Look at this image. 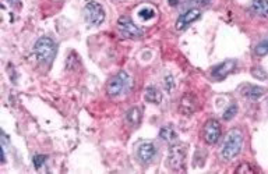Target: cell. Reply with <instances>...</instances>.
Masks as SVG:
<instances>
[{
    "label": "cell",
    "mask_w": 268,
    "mask_h": 174,
    "mask_svg": "<svg viewBox=\"0 0 268 174\" xmlns=\"http://www.w3.org/2000/svg\"><path fill=\"white\" fill-rule=\"evenodd\" d=\"M242 147H243V133L239 128H232L222 142L221 151H220L221 159L226 162L234 159L240 154Z\"/></svg>",
    "instance_id": "6da1fadb"
},
{
    "label": "cell",
    "mask_w": 268,
    "mask_h": 174,
    "mask_svg": "<svg viewBox=\"0 0 268 174\" xmlns=\"http://www.w3.org/2000/svg\"><path fill=\"white\" fill-rule=\"evenodd\" d=\"M58 52L54 40L49 36H42L34 45V54L42 64H50Z\"/></svg>",
    "instance_id": "7a4b0ae2"
},
{
    "label": "cell",
    "mask_w": 268,
    "mask_h": 174,
    "mask_svg": "<svg viewBox=\"0 0 268 174\" xmlns=\"http://www.w3.org/2000/svg\"><path fill=\"white\" fill-rule=\"evenodd\" d=\"M130 87V77L126 71H119L114 75L106 84V94L110 98H116L119 95L124 94Z\"/></svg>",
    "instance_id": "3957f363"
},
{
    "label": "cell",
    "mask_w": 268,
    "mask_h": 174,
    "mask_svg": "<svg viewBox=\"0 0 268 174\" xmlns=\"http://www.w3.org/2000/svg\"><path fill=\"white\" fill-rule=\"evenodd\" d=\"M186 162V148L183 144H174L169 148L168 166L172 170H183Z\"/></svg>",
    "instance_id": "277c9868"
},
{
    "label": "cell",
    "mask_w": 268,
    "mask_h": 174,
    "mask_svg": "<svg viewBox=\"0 0 268 174\" xmlns=\"http://www.w3.org/2000/svg\"><path fill=\"white\" fill-rule=\"evenodd\" d=\"M84 18L90 25L98 27L105 21V10L96 1H88L84 7Z\"/></svg>",
    "instance_id": "5b68a950"
},
{
    "label": "cell",
    "mask_w": 268,
    "mask_h": 174,
    "mask_svg": "<svg viewBox=\"0 0 268 174\" xmlns=\"http://www.w3.org/2000/svg\"><path fill=\"white\" fill-rule=\"evenodd\" d=\"M118 28H119V32L128 39H138L142 36V29L137 27L133 20L128 17H120L118 20Z\"/></svg>",
    "instance_id": "8992f818"
},
{
    "label": "cell",
    "mask_w": 268,
    "mask_h": 174,
    "mask_svg": "<svg viewBox=\"0 0 268 174\" xmlns=\"http://www.w3.org/2000/svg\"><path fill=\"white\" fill-rule=\"evenodd\" d=\"M222 128L220 121L215 120V119H210V120L204 124L202 128V138L207 142L208 145H214L216 144L220 138H221Z\"/></svg>",
    "instance_id": "52a82bcc"
},
{
    "label": "cell",
    "mask_w": 268,
    "mask_h": 174,
    "mask_svg": "<svg viewBox=\"0 0 268 174\" xmlns=\"http://www.w3.org/2000/svg\"><path fill=\"white\" fill-rule=\"evenodd\" d=\"M201 17V10L197 8V7H193V8H188V11L182 14L180 17L176 21V29H184L188 28L190 24H193L194 21H197Z\"/></svg>",
    "instance_id": "ba28073f"
},
{
    "label": "cell",
    "mask_w": 268,
    "mask_h": 174,
    "mask_svg": "<svg viewBox=\"0 0 268 174\" xmlns=\"http://www.w3.org/2000/svg\"><path fill=\"white\" fill-rule=\"evenodd\" d=\"M234 68H236V61L225 60L224 63H221V64H218V66H215V67L212 68V77H214L215 80L221 81L224 80L225 77H228Z\"/></svg>",
    "instance_id": "9c48e42d"
},
{
    "label": "cell",
    "mask_w": 268,
    "mask_h": 174,
    "mask_svg": "<svg viewBox=\"0 0 268 174\" xmlns=\"http://www.w3.org/2000/svg\"><path fill=\"white\" fill-rule=\"evenodd\" d=\"M155 154H156V149H155L154 144H151V142H144L137 149V156L141 163H144V165H148L155 158Z\"/></svg>",
    "instance_id": "30bf717a"
},
{
    "label": "cell",
    "mask_w": 268,
    "mask_h": 174,
    "mask_svg": "<svg viewBox=\"0 0 268 174\" xmlns=\"http://www.w3.org/2000/svg\"><path fill=\"white\" fill-rule=\"evenodd\" d=\"M197 105H198V103H197V99H196L194 95L186 94L180 99L179 110H180V113H183L184 116H190V114H193L196 112Z\"/></svg>",
    "instance_id": "8fae6325"
},
{
    "label": "cell",
    "mask_w": 268,
    "mask_h": 174,
    "mask_svg": "<svg viewBox=\"0 0 268 174\" xmlns=\"http://www.w3.org/2000/svg\"><path fill=\"white\" fill-rule=\"evenodd\" d=\"M250 8L256 15H260L262 18H268V0H253Z\"/></svg>",
    "instance_id": "7c38bea8"
},
{
    "label": "cell",
    "mask_w": 268,
    "mask_h": 174,
    "mask_svg": "<svg viewBox=\"0 0 268 174\" xmlns=\"http://www.w3.org/2000/svg\"><path fill=\"white\" fill-rule=\"evenodd\" d=\"M264 94H266V89L262 87H257V85H248L243 89V95L248 99H252V101L260 99Z\"/></svg>",
    "instance_id": "4fadbf2b"
},
{
    "label": "cell",
    "mask_w": 268,
    "mask_h": 174,
    "mask_svg": "<svg viewBox=\"0 0 268 174\" xmlns=\"http://www.w3.org/2000/svg\"><path fill=\"white\" fill-rule=\"evenodd\" d=\"M144 99L150 102V103L158 105V103H161L162 101L161 91L155 87H148L147 89H146V92H144Z\"/></svg>",
    "instance_id": "5bb4252c"
},
{
    "label": "cell",
    "mask_w": 268,
    "mask_h": 174,
    "mask_svg": "<svg viewBox=\"0 0 268 174\" xmlns=\"http://www.w3.org/2000/svg\"><path fill=\"white\" fill-rule=\"evenodd\" d=\"M126 119H128V121L132 126H138L141 123V119H142V113H141L140 107H132L128 112V114H126Z\"/></svg>",
    "instance_id": "9a60e30c"
},
{
    "label": "cell",
    "mask_w": 268,
    "mask_h": 174,
    "mask_svg": "<svg viewBox=\"0 0 268 174\" xmlns=\"http://www.w3.org/2000/svg\"><path fill=\"white\" fill-rule=\"evenodd\" d=\"M160 137H161V140L166 141V142H172V141L176 140V133H174L172 126H165V127L161 128Z\"/></svg>",
    "instance_id": "2e32d148"
},
{
    "label": "cell",
    "mask_w": 268,
    "mask_h": 174,
    "mask_svg": "<svg viewBox=\"0 0 268 174\" xmlns=\"http://www.w3.org/2000/svg\"><path fill=\"white\" fill-rule=\"evenodd\" d=\"M138 17H140L141 20L144 21H148L151 20V18H154L155 17V10L152 8V7H142V8H140L138 10Z\"/></svg>",
    "instance_id": "e0dca14e"
},
{
    "label": "cell",
    "mask_w": 268,
    "mask_h": 174,
    "mask_svg": "<svg viewBox=\"0 0 268 174\" xmlns=\"http://www.w3.org/2000/svg\"><path fill=\"white\" fill-rule=\"evenodd\" d=\"M254 52L257 56H267L268 54V38L262 40L257 46L254 47Z\"/></svg>",
    "instance_id": "ac0fdd59"
},
{
    "label": "cell",
    "mask_w": 268,
    "mask_h": 174,
    "mask_svg": "<svg viewBox=\"0 0 268 174\" xmlns=\"http://www.w3.org/2000/svg\"><path fill=\"white\" fill-rule=\"evenodd\" d=\"M236 113H238V105H234V103H232L230 106L224 112V120H232L234 116H236Z\"/></svg>",
    "instance_id": "d6986e66"
},
{
    "label": "cell",
    "mask_w": 268,
    "mask_h": 174,
    "mask_svg": "<svg viewBox=\"0 0 268 174\" xmlns=\"http://www.w3.org/2000/svg\"><path fill=\"white\" fill-rule=\"evenodd\" d=\"M46 156L45 155H35L32 159V163H34V168L35 169H40L45 163H46Z\"/></svg>",
    "instance_id": "ffe728a7"
},
{
    "label": "cell",
    "mask_w": 268,
    "mask_h": 174,
    "mask_svg": "<svg viewBox=\"0 0 268 174\" xmlns=\"http://www.w3.org/2000/svg\"><path fill=\"white\" fill-rule=\"evenodd\" d=\"M252 74H253V77L257 78V80H267V73H266L262 67L252 68Z\"/></svg>",
    "instance_id": "44dd1931"
},
{
    "label": "cell",
    "mask_w": 268,
    "mask_h": 174,
    "mask_svg": "<svg viewBox=\"0 0 268 174\" xmlns=\"http://www.w3.org/2000/svg\"><path fill=\"white\" fill-rule=\"evenodd\" d=\"M174 87V77L172 75H166L165 77V89H166L168 92H170Z\"/></svg>",
    "instance_id": "7402d4cb"
},
{
    "label": "cell",
    "mask_w": 268,
    "mask_h": 174,
    "mask_svg": "<svg viewBox=\"0 0 268 174\" xmlns=\"http://www.w3.org/2000/svg\"><path fill=\"white\" fill-rule=\"evenodd\" d=\"M238 173H244V172H248V173H253L254 170L250 168V165L248 163H242V166L238 170H236Z\"/></svg>",
    "instance_id": "603a6c76"
},
{
    "label": "cell",
    "mask_w": 268,
    "mask_h": 174,
    "mask_svg": "<svg viewBox=\"0 0 268 174\" xmlns=\"http://www.w3.org/2000/svg\"><path fill=\"white\" fill-rule=\"evenodd\" d=\"M192 3H196V4H198V6H207L210 4V1L211 0H190Z\"/></svg>",
    "instance_id": "cb8c5ba5"
},
{
    "label": "cell",
    "mask_w": 268,
    "mask_h": 174,
    "mask_svg": "<svg viewBox=\"0 0 268 174\" xmlns=\"http://www.w3.org/2000/svg\"><path fill=\"white\" fill-rule=\"evenodd\" d=\"M8 1H10L12 4H13V1L14 3H17V4H20V1H18V0H8Z\"/></svg>",
    "instance_id": "d4e9b609"
},
{
    "label": "cell",
    "mask_w": 268,
    "mask_h": 174,
    "mask_svg": "<svg viewBox=\"0 0 268 174\" xmlns=\"http://www.w3.org/2000/svg\"><path fill=\"white\" fill-rule=\"evenodd\" d=\"M170 4H174H174H176V0H170Z\"/></svg>",
    "instance_id": "484cf974"
}]
</instances>
